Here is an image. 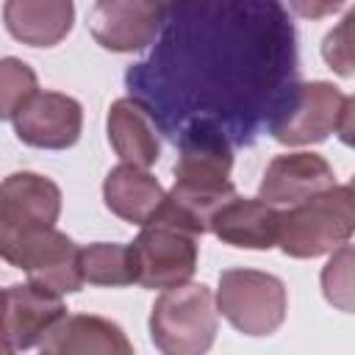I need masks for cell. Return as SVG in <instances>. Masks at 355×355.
<instances>
[{
    "mask_svg": "<svg viewBox=\"0 0 355 355\" xmlns=\"http://www.w3.org/2000/svg\"><path fill=\"white\" fill-rule=\"evenodd\" d=\"M233 147L214 119H191L178 141L175 186L164 194V202L153 222L180 227L186 233H208L214 211L236 194L230 180Z\"/></svg>",
    "mask_w": 355,
    "mask_h": 355,
    "instance_id": "cell-1",
    "label": "cell"
},
{
    "mask_svg": "<svg viewBox=\"0 0 355 355\" xmlns=\"http://www.w3.org/2000/svg\"><path fill=\"white\" fill-rule=\"evenodd\" d=\"M355 100L327 80H311L291 86L269 119V133L277 144L305 147L319 144L330 133H338L349 144Z\"/></svg>",
    "mask_w": 355,
    "mask_h": 355,
    "instance_id": "cell-2",
    "label": "cell"
},
{
    "mask_svg": "<svg viewBox=\"0 0 355 355\" xmlns=\"http://www.w3.org/2000/svg\"><path fill=\"white\" fill-rule=\"evenodd\" d=\"M355 230L352 186H330L288 211H280L277 247L288 258H319L347 244Z\"/></svg>",
    "mask_w": 355,
    "mask_h": 355,
    "instance_id": "cell-3",
    "label": "cell"
},
{
    "mask_svg": "<svg viewBox=\"0 0 355 355\" xmlns=\"http://www.w3.org/2000/svg\"><path fill=\"white\" fill-rule=\"evenodd\" d=\"M150 341L164 355H202L214 347L219 311L205 283H180L164 288L150 308Z\"/></svg>",
    "mask_w": 355,
    "mask_h": 355,
    "instance_id": "cell-4",
    "label": "cell"
},
{
    "mask_svg": "<svg viewBox=\"0 0 355 355\" xmlns=\"http://www.w3.org/2000/svg\"><path fill=\"white\" fill-rule=\"evenodd\" d=\"M78 252L80 247L58 227L8 230L0 225V258L8 266L22 269L31 283L61 297L83 288Z\"/></svg>",
    "mask_w": 355,
    "mask_h": 355,
    "instance_id": "cell-5",
    "label": "cell"
},
{
    "mask_svg": "<svg viewBox=\"0 0 355 355\" xmlns=\"http://www.w3.org/2000/svg\"><path fill=\"white\" fill-rule=\"evenodd\" d=\"M216 311L241 333L250 338L272 336L283 322L288 311V294L286 283L277 275L261 272V269H225L219 275L216 286Z\"/></svg>",
    "mask_w": 355,
    "mask_h": 355,
    "instance_id": "cell-6",
    "label": "cell"
},
{
    "mask_svg": "<svg viewBox=\"0 0 355 355\" xmlns=\"http://www.w3.org/2000/svg\"><path fill=\"white\" fill-rule=\"evenodd\" d=\"M200 236L164 222L141 225L139 236L128 244L133 261V283L150 291H164L189 283L200 258Z\"/></svg>",
    "mask_w": 355,
    "mask_h": 355,
    "instance_id": "cell-7",
    "label": "cell"
},
{
    "mask_svg": "<svg viewBox=\"0 0 355 355\" xmlns=\"http://www.w3.org/2000/svg\"><path fill=\"white\" fill-rule=\"evenodd\" d=\"M11 122L22 144L39 150H67L80 139L83 105L64 92L33 89L14 111Z\"/></svg>",
    "mask_w": 355,
    "mask_h": 355,
    "instance_id": "cell-8",
    "label": "cell"
},
{
    "mask_svg": "<svg viewBox=\"0 0 355 355\" xmlns=\"http://www.w3.org/2000/svg\"><path fill=\"white\" fill-rule=\"evenodd\" d=\"M67 316L64 297L31 280L0 288V338L8 352L39 347L50 327Z\"/></svg>",
    "mask_w": 355,
    "mask_h": 355,
    "instance_id": "cell-9",
    "label": "cell"
},
{
    "mask_svg": "<svg viewBox=\"0 0 355 355\" xmlns=\"http://www.w3.org/2000/svg\"><path fill=\"white\" fill-rule=\"evenodd\" d=\"M161 22L164 11L153 0H94L86 19L94 42L111 53H139L150 47Z\"/></svg>",
    "mask_w": 355,
    "mask_h": 355,
    "instance_id": "cell-10",
    "label": "cell"
},
{
    "mask_svg": "<svg viewBox=\"0 0 355 355\" xmlns=\"http://www.w3.org/2000/svg\"><path fill=\"white\" fill-rule=\"evenodd\" d=\"M61 189L39 172H11L0 180V225L8 230L55 227L61 216Z\"/></svg>",
    "mask_w": 355,
    "mask_h": 355,
    "instance_id": "cell-11",
    "label": "cell"
},
{
    "mask_svg": "<svg viewBox=\"0 0 355 355\" xmlns=\"http://www.w3.org/2000/svg\"><path fill=\"white\" fill-rule=\"evenodd\" d=\"M336 186V172L319 153H283L275 155L261 178L258 197L269 205H297L324 189Z\"/></svg>",
    "mask_w": 355,
    "mask_h": 355,
    "instance_id": "cell-12",
    "label": "cell"
},
{
    "mask_svg": "<svg viewBox=\"0 0 355 355\" xmlns=\"http://www.w3.org/2000/svg\"><path fill=\"white\" fill-rule=\"evenodd\" d=\"M277 227H280V208L269 205L261 197H239V194L225 200L208 222V230L222 244L239 250H272L277 244Z\"/></svg>",
    "mask_w": 355,
    "mask_h": 355,
    "instance_id": "cell-13",
    "label": "cell"
},
{
    "mask_svg": "<svg viewBox=\"0 0 355 355\" xmlns=\"http://www.w3.org/2000/svg\"><path fill=\"white\" fill-rule=\"evenodd\" d=\"M44 355H133L125 330L94 313H67L39 341Z\"/></svg>",
    "mask_w": 355,
    "mask_h": 355,
    "instance_id": "cell-14",
    "label": "cell"
},
{
    "mask_svg": "<svg viewBox=\"0 0 355 355\" xmlns=\"http://www.w3.org/2000/svg\"><path fill=\"white\" fill-rule=\"evenodd\" d=\"M105 130L114 153L125 164L150 169L161 155V139L153 111L139 97H119L111 103Z\"/></svg>",
    "mask_w": 355,
    "mask_h": 355,
    "instance_id": "cell-15",
    "label": "cell"
},
{
    "mask_svg": "<svg viewBox=\"0 0 355 355\" xmlns=\"http://www.w3.org/2000/svg\"><path fill=\"white\" fill-rule=\"evenodd\" d=\"M3 22L28 47H55L75 25V0H6Z\"/></svg>",
    "mask_w": 355,
    "mask_h": 355,
    "instance_id": "cell-16",
    "label": "cell"
},
{
    "mask_svg": "<svg viewBox=\"0 0 355 355\" xmlns=\"http://www.w3.org/2000/svg\"><path fill=\"white\" fill-rule=\"evenodd\" d=\"M164 186L136 164H116L103 180V202L105 208L130 225H147L158 214L164 202Z\"/></svg>",
    "mask_w": 355,
    "mask_h": 355,
    "instance_id": "cell-17",
    "label": "cell"
},
{
    "mask_svg": "<svg viewBox=\"0 0 355 355\" xmlns=\"http://www.w3.org/2000/svg\"><path fill=\"white\" fill-rule=\"evenodd\" d=\"M78 266H80L83 283H92V286L122 288L133 283L130 247L119 241H94L89 247H80Z\"/></svg>",
    "mask_w": 355,
    "mask_h": 355,
    "instance_id": "cell-18",
    "label": "cell"
},
{
    "mask_svg": "<svg viewBox=\"0 0 355 355\" xmlns=\"http://www.w3.org/2000/svg\"><path fill=\"white\" fill-rule=\"evenodd\" d=\"M33 89H39V78H36L33 67L25 64L22 58L3 55L0 58V122L11 119L14 111L19 108V103Z\"/></svg>",
    "mask_w": 355,
    "mask_h": 355,
    "instance_id": "cell-19",
    "label": "cell"
},
{
    "mask_svg": "<svg viewBox=\"0 0 355 355\" xmlns=\"http://www.w3.org/2000/svg\"><path fill=\"white\" fill-rule=\"evenodd\" d=\"M322 294L324 300L349 313L352 311V244H341L330 252V261L322 269Z\"/></svg>",
    "mask_w": 355,
    "mask_h": 355,
    "instance_id": "cell-20",
    "label": "cell"
},
{
    "mask_svg": "<svg viewBox=\"0 0 355 355\" xmlns=\"http://www.w3.org/2000/svg\"><path fill=\"white\" fill-rule=\"evenodd\" d=\"M352 22H355V14L349 11L338 22V28H333L322 42V55L327 67L341 78H352Z\"/></svg>",
    "mask_w": 355,
    "mask_h": 355,
    "instance_id": "cell-21",
    "label": "cell"
},
{
    "mask_svg": "<svg viewBox=\"0 0 355 355\" xmlns=\"http://www.w3.org/2000/svg\"><path fill=\"white\" fill-rule=\"evenodd\" d=\"M347 0H288L291 11L302 19H322V17H330L336 14Z\"/></svg>",
    "mask_w": 355,
    "mask_h": 355,
    "instance_id": "cell-22",
    "label": "cell"
},
{
    "mask_svg": "<svg viewBox=\"0 0 355 355\" xmlns=\"http://www.w3.org/2000/svg\"><path fill=\"white\" fill-rule=\"evenodd\" d=\"M153 3H155V6H158V8L164 11V17H166V14H172V11H178L180 6H186L189 0H153Z\"/></svg>",
    "mask_w": 355,
    "mask_h": 355,
    "instance_id": "cell-23",
    "label": "cell"
},
{
    "mask_svg": "<svg viewBox=\"0 0 355 355\" xmlns=\"http://www.w3.org/2000/svg\"><path fill=\"white\" fill-rule=\"evenodd\" d=\"M0 355H8V347L3 344V338H0Z\"/></svg>",
    "mask_w": 355,
    "mask_h": 355,
    "instance_id": "cell-24",
    "label": "cell"
}]
</instances>
